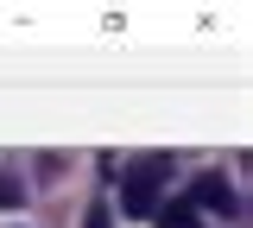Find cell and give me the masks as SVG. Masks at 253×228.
I'll return each mask as SVG.
<instances>
[{
  "mask_svg": "<svg viewBox=\"0 0 253 228\" xmlns=\"http://www.w3.org/2000/svg\"><path fill=\"white\" fill-rule=\"evenodd\" d=\"M165 178H171V159H165V152L133 159V165H126V178H121V209H126V216H152Z\"/></svg>",
  "mask_w": 253,
  "mask_h": 228,
  "instance_id": "cell-1",
  "label": "cell"
},
{
  "mask_svg": "<svg viewBox=\"0 0 253 228\" xmlns=\"http://www.w3.org/2000/svg\"><path fill=\"white\" fill-rule=\"evenodd\" d=\"M190 209H221V216H234L241 203H234V184L221 178V171H203L196 184H190V196H184Z\"/></svg>",
  "mask_w": 253,
  "mask_h": 228,
  "instance_id": "cell-2",
  "label": "cell"
},
{
  "mask_svg": "<svg viewBox=\"0 0 253 228\" xmlns=\"http://www.w3.org/2000/svg\"><path fill=\"white\" fill-rule=\"evenodd\" d=\"M158 228H203V222H196V209H190V203H171V209L158 216Z\"/></svg>",
  "mask_w": 253,
  "mask_h": 228,
  "instance_id": "cell-3",
  "label": "cell"
},
{
  "mask_svg": "<svg viewBox=\"0 0 253 228\" xmlns=\"http://www.w3.org/2000/svg\"><path fill=\"white\" fill-rule=\"evenodd\" d=\"M83 228H108V209H89V222Z\"/></svg>",
  "mask_w": 253,
  "mask_h": 228,
  "instance_id": "cell-4",
  "label": "cell"
}]
</instances>
